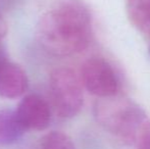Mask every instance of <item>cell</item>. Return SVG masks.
Segmentation results:
<instances>
[{
    "label": "cell",
    "instance_id": "obj_1",
    "mask_svg": "<svg viewBox=\"0 0 150 149\" xmlns=\"http://www.w3.org/2000/svg\"><path fill=\"white\" fill-rule=\"evenodd\" d=\"M37 35L44 49L53 55L79 53L91 41V14L80 0H60L40 18Z\"/></svg>",
    "mask_w": 150,
    "mask_h": 149
},
{
    "label": "cell",
    "instance_id": "obj_2",
    "mask_svg": "<svg viewBox=\"0 0 150 149\" xmlns=\"http://www.w3.org/2000/svg\"><path fill=\"white\" fill-rule=\"evenodd\" d=\"M112 97L101 98L102 100L97 102L95 117L108 132L139 148L150 137L149 119L133 101Z\"/></svg>",
    "mask_w": 150,
    "mask_h": 149
},
{
    "label": "cell",
    "instance_id": "obj_3",
    "mask_svg": "<svg viewBox=\"0 0 150 149\" xmlns=\"http://www.w3.org/2000/svg\"><path fill=\"white\" fill-rule=\"evenodd\" d=\"M49 91L52 105L58 117L71 119L80 112L84 103L83 85L73 70H54L49 78Z\"/></svg>",
    "mask_w": 150,
    "mask_h": 149
},
{
    "label": "cell",
    "instance_id": "obj_4",
    "mask_svg": "<svg viewBox=\"0 0 150 149\" xmlns=\"http://www.w3.org/2000/svg\"><path fill=\"white\" fill-rule=\"evenodd\" d=\"M81 82L91 94L100 98L112 97L119 90V80L106 60L92 57L82 66Z\"/></svg>",
    "mask_w": 150,
    "mask_h": 149
},
{
    "label": "cell",
    "instance_id": "obj_5",
    "mask_svg": "<svg viewBox=\"0 0 150 149\" xmlns=\"http://www.w3.org/2000/svg\"><path fill=\"white\" fill-rule=\"evenodd\" d=\"M16 113L26 131H43L51 121L49 105L37 94H29L23 98Z\"/></svg>",
    "mask_w": 150,
    "mask_h": 149
},
{
    "label": "cell",
    "instance_id": "obj_6",
    "mask_svg": "<svg viewBox=\"0 0 150 149\" xmlns=\"http://www.w3.org/2000/svg\"><path fill=\"white\" fill-rule=\"evenodd\" d=\"M28 88V77L18 64L4 60L0 64V97L18 98Z\"/></svg>",
    "mask_w": 150,
    "mask_h": 149
},
{
    "label": "cell",
    "instance_id": "obj_7",
    "mask_svg": "<svg viewBox=\"0 0 150 149\" xmlns=\"http://www.w3.org/2000/svg\"><path fill=\"white\" fill-rule=\"evenodd\" d=\"M26 132L18 121L16 110H0V144L9 145L16 143Z\"/></svg>",
    "mask_w": 150,
    "mask_h": 149
},
{
    "label": "cell",
    "instance_id": "obj_8",
    "mask_svg": "<svg viewBox=\"0 0 150 149\" xmlns=\"http://www.w3.org/2000/svg\"><path fill=\"white\" fill-rule=\"evenodd\" d=\"M126 10L131 24L139 32L150 36V0H127Z\"/></svg>",
    "mask_w": 150,
    "mask_h": 149
},
{
    "label": "cell",
    "instance_id": "obj_9",
    "mask_svg": "<svg viewBox=\"0 0 150 149\" xmlns=\"http://www.w3.org/2000/svg\"><path fill=\"white\" fill-rule=\"evenodd\" d=\"M38 149H76V146L67 134L54 131L41 138Z\"/></svg>",
    "mask_w": 150,
    "mask_h": 149
},
{
    "label": "cell",
    "instance_id": "obj_10",
    "mask_svg": "<svg viewBox=\"0 0 150 149\" xmlns=\"http://www.w3.org/2000/svg\"><path fill=\"white\" fill-rule=\"evenodd\" d=\"M6 33H7V24H6L2 14L0 13V43H1L2 39L5 37Z\"/></svg>",
    "mask_w": 150,
    "mask_h": 149
},
{
    "label": "cell",
    "instance_id": "obj_11",
    "mask_svg": "<svg viewBox=\"0 0 150 149\" xmlns=\"http://www.w3.org/2000/svg\"><path fill=\"white\" fill-rule=\"evenodd\" d=\"M16 2V0H0V13L2 10H6L10 7L11 5H13Z\"/></svg>",
    "mask_w": 150,
    "mask_h": 149
},
{
    "label": "cell",
    "instance_id": "obj_12",
    "mask_svg": "<svg viewBox=\"0 0 150 149\" xmlns=\"http://www.w3.org/2000/svg\"><path fill=\"white\" fill-rule=\"evenodd\" d=\"M7 59V56H6V52L5 50H4L3 46H2V44L0 43V64L1 62H3L4 60Z\"/></svg>",
    "mask_w": 150,
    "mask_h": 149
},
{
    "label": "cell",
    "instance_id": "obj_13",
    "mask_svg": "<svg viewBox=\"0 0 150 149\" xmlns=\"http://www.w3.org/2000/svg\"><path fill=\"white\" fill-rule=\"evenodd\" d=\"M139 149H150V137L139 147Z\"/></svg>",
    "mask_w": 150,
    "mask_h": 149
}]
</instances>
